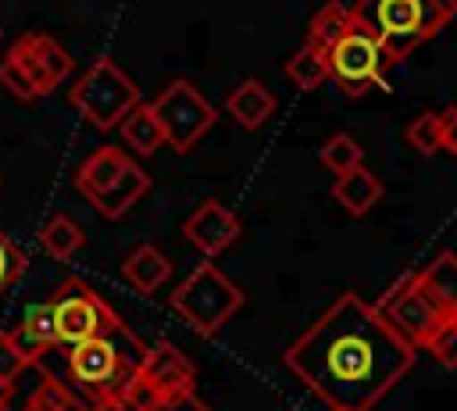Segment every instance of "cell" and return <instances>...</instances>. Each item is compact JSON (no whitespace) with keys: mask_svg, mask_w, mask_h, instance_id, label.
Wrapping results in <instances>:
<instances>
[{"mask_svg":"<svg viewBox=\"0 0 457 411\" xmlns=\"http://www.w3.org/2000/svg\"><path fill=\"white\" fill-rule=\"evenodd\" d=\"M150 411H211V407L196 397V390H189V393H179V397H171V400H161V404L150 407Z\"/></svg>","mask_w":457,"mask_h":411,"instance_id":"f546056e","label":"cell"},{"mask_svg":"<svg viewBox=\"0 0 457 411\" xmlns=\"http://www.w3.org/2000/svg\"><path fill=\"white\" fill-rule=\"evenodd\" d=\"M407 143L432 157L436 150H443V111H428V114H418L411 125H407Z\"/></svg>","mask_w":457,"mask_h":411,"instance_id":"484cf974","label":"cell"},{"mask_svg":"<svg viewBox=\"0 0 457 411\" xmlns=\"http://www.w3.org/2000/svg\"><path fill=\"white\" fill-rule=\"evenodd\" d=\"M189 390H196L193 361L175 343L157 340L143 350V361H139L136 375L129 379V386L121 390L118 404H121V411H150L161 400H171Z\"/></svg>","mask_w":457,"mask_h":411,"instance_id":"52a82bcc","label":"cell"},{"mask_svg":"<svg viewBox=\"0 0 457 411\" xmlns=\"http://www.w3.org/2000/svg\"><path fill=\"white\" fill-rule=\"evenodd\" d=\"M450 318H453V322H457V311H453V315H450Z\"/></svg>","mask_w":457,"mask_h":411,"instance_id":"836d02e7","label":"cell"},{"mask_svg":"<svg viewBox=\"0 0 457 411\" xmlns=\"http://www.w3.org/2000/svg\"><path fill=\"white\" fill-rule=\"evenodd\" d=\"M125 164H129V154H125L121 147L107 143V147L93 150V154L75 168V189L86 193V200H89V197H96L100 189H107V186L125 172Z\"/></svg>","mask_w":457,"mask_h":411,"instance_id":"2e32d148","label":"cell"},{"mask_svg":"<svg viewBox=\"0 0 457 411\" xmlns=\"http://www.w3.org/2000/svg\"><path fill=\"white\" fill-rule=\"evenodd\" d=\"M146 189H150V175H146L136 161H129V164H125V172H121L107 189H100L96 197H89V204H93L104 218H111V222H114V218H121V214H125L139 197H146Z\"/></svg>","mask_w":457,"mask_h":411,"instance_id":"5bb4252c","label":"cell"},{"mask_svg":"<svg viewBox=\"0 0 457 411\" xmlns=\"http://www.w3.org/2000/svg\"><path fill=\"white\" fill-rule=\"evenodd\" d=\"M118 129H121V139H125L139 157H150V154H157V147H164V132H161V125H157L150 104H143V100L118 122Z\"/></svg>","mask_w":457,"mask_h":411,"instance_id":"ffe728a7","label":"cell"},{"mask_svg":"<svg viewBox=\"0 0 457 411\" xmlns=\"http://www.w3.org/2000/svg\"><path fill=\"white\" fill-rule=\"evenodd\" d=\"M7 332H11V343H14V350L21 354V361H25V365L43 361V354L57 347L46 300H43V304H29V307H25L21 325H18V329H7Z\"/></svg>","mask_w":457,"mask_h":411,"instance_id":"4fadbf2b","label":"cell"},{"mask_svg":"<svg viewBox=\"0 0 457 411\" xmlns=\"http://www.w3.org/2000/svg\"><path fill=\"white\" fill-rule=\"evenodd\" d=\"M75 71L71 54L46 32H21L7 57L0 61V82L18 100H36L54 93Z\"/></svg>","mask_w":457,"mask_h":411,"instance_id":"3957f363","label":"cell"},{"mask_svg":"<svg viewBox=\"0 0 457 411\" xmlns=\"http://www.w3.org/2000/svg\"><path fill=\"white\" fill-rule=\"evenodd\" d=\"M446 18H457V0H432Z\"/></svg>","mask_w":457,"mask_h":411,"instance_id":"1f68e13d","label":"cell"},{"mask_svg":"<svg viewBox=\"0 0 457 411\" xmlns=\"http://www.w3.org/2000/svg\"><path fill=\"white\" fill-rule=\"evenodd\" d=\"M361 161H364V150H361V143H357L353 136H346V132L328 136L325 147H321V164H325L332 175L350 172V168H357Z\"/></svg>","mask_w":457,"mask_h":411,"instance_id":"cb8c5ba5","label":"cell"},{"mask_svg":"<svg viewBox=\"0 0 457 411\" xmlns=\"http://www.w3.org/2000/svg\"><path fill=\"white\" fill-rule=\"evenodd\" d=\"M328 411H343V407H328Z\"/></svg>","mask_w":457,"mask_h":411,"instance_id":"e575fe53","label":"cell"},{"mask_svg":"<svg viewBox=\"0 0 457 411\" xmlns=\"http://www.w3.org/2000/svg\"><path fill=\"white\" fill-rule=\"evenodd\" d=\"M25 264H29V257H25V250L0 229V297L21 279V272H25Z\"/></svg>","mask_w":457,"mask_h":411,"instance_id":"4316f807","label":"cell"},{"mask_svg":"<svg viewBox=\"0 0 457 411\" xmlns=\"http://www.w3.org/2000/svg\"><path fill=\"white\" fill-rule=\"evenodd\" d=\"M346 21H350V7H343V4L328 0V4L311 18V25H307V46H314V50H321V54H325V50L343 36Z\"/></svg>","mask_w":457,"mask_h":411,"instance_id":"603a6c76","label":"cell"},{"mask_svg":"<svg viewBox=\"0 0 457 411\" xmlns=\"http://www.w3.org/2000/svg\"><path fill=\"white\" fill-rule=\"evenodd\" d=\"M121 275L129 279V286H132L136 293H157V289L171 279V261L164 257L161 247L139 243V247L129 250V257L121 261Z\"/></svg>","mask_w":457,"mask_h":411,"instance_id":"9a60e30c","label":"cell"},{"mask_svg":"<svg viewBox=\"0 0 457 411\" xmlns=\"http://www.w3.org/2000/svg\"><path fill=\"white\" fill-rule=\"evenodd\" d=\"M325 61H328V79L346 96H364L371 86H382L386 75L396 68V57L389 54V46L353 14L343 36L325 50Z\"/></svg>","mask_w":457,"mask_h":411,"instance_id":"277c9868","label":"cell"},{"mask_svg":"<svg viewBox=\"0 0 457 411\" xmlns=\"http://www.w3.org/2000/svg\"><path fill=\"white\" fill-rule=\"evenodd\" d=\"M286 79H289L296 89H318V86H325V82H328V61H325V54L303 43V46L286 61Z\"/></svg>","mask_w":457,"mask_h":411,"instance_id":"7402d4cb","label":"cell"},{"mask_svg":"<svg viewBox=\"0 0 457 411\" xmlns=\"http://www.w3.org/2000/svg\"><path fill=\"white\" fill-rule=\"evenodd\" d=\"M425 347L432 350V357H436L443 368H457V322L446 318V322L432 332V340H428Z\"/></svg>","mask_w":457,"mask_h":411,"instance_id":"83f0119b","label":"cell"},{"mask_svg":"<svg viewBox=\"0 0 457 411\" xmlns=\"http://www.w3.org/2000/svg\"><path fill=\"white\" fill-rule=\"evenodd\" d=\"M332 197H336L353 218H361V214H368V211L382 200V182H378V175H371L368 168L357 164V168L336 175V182H332Z\"/></svg>","mask_w":457,"mask_h":411,"instance_id":"e0dca14e","label":"cell"},{"mask_svg":"<svg viewBox=\"0 0 457 411\" xmlns=\"http://www.w3.org/2000/svg\"><path fill=\"white\" fill-rule=\"evenodd\" d=\"M414 347L400 340L375 304L343 293L286 350V368L328 407L371 411L411 368Z\"/></svg>","mask_w":457,"mask_h":411,"instance_id":"6da1fadb","label":"cell"},{"mask_svg":"<svg viewBox=\"0 0 457 411\" xmlns=\"http://www.w3.org/2000/svg\"><path fill=\"white\" fill-rule=\"evenodd\" d=\"M21 411H71V393H68L64 379H57L54 372H43L39 386L32 390V397L25 400Z\"/></svg>","mask_w":457,"mask_h":411,"instance_id":"d4e9b609","label":"cell"},{"mask_svg":"<svg viewBox=\"0 0 457 411\" xmlns=\"http://www.w3.org/2000/svg\"><path fill=\"white\" fill-rule=\"evenodd\" d=\"M54 350L64 354V386L71 393V411H89L104 400L121 397L146 347L125 322H118L75 347H54Z\"/></svg>","mask_w":457,"mask_h":411,"instance_id":"7a4b0ae2","label":"cell"},{"mask_svg":"<svg viewBox=\"0 0 457 411\" xmlns=\"http://www.w3.org/2000/svg\"><path fill=\"white\" fill-rule=\"evenodd\" d=\"M68 104L100 132L114 129L136 104H139V86L111 61V57H96L75 82L68 93Z\"/></svg>","mask_w":457,"mask_h":411,"instance_id":"ba28073f","label":"cell"},{"mask_svg":"<svg viewBox=\"0 0 457 411\" xmlns=\"http://www.w3.org/2000/svg\"><path fill=\"white\" fill-rule=\"evenodd\" d=\"M150 111L164 132V143L175 150V154H189L196 147V139L218 122V111L214 104L186 79H175L168 82L154 100H150Z\"/></svg>","mask_w":457,"mask_h":411,"instance_id":"9c48e42d","label":"cell"},{"mask_svg":"<svg viewBox=\"0 0 457 411\" xmlns=\"http://www.w3.org/2000/svg\"><path fill=\"white\" fill-rule=\"evenodd\" d=\"M443 150L457 154V107L443 111Z\"/></svg>","mask_w":457,"mask_h":411,"instance_id":"4dcf8cb0","label":"cell"},{"mask_svg":"<svg viewBox=\"0 0 457 411\" xmlns=\"http://www.w3.org/2000/svg\"><path fill=\"white\" fill-rule=\"evenodd\" d=\"M50 307V322H54V340L57 347H75L111 325H118L121 318L111 311V304L82 279H64L54 297L46 300Z\"/></svg>","mask_w":457,"mask_h":411,"instance_id":"30bf717a","label":"cell"},{"mask_svg":"<svg viewBox=\"0 0 457 411\" xmlns=\"http://www.w3.org/2000/svg\"><path fill=\"white\" fill-rule=\"evenodd\" d=\"M21 368H29V365H25V361H21V354L14 350L11 332H7V329H0V382L14 386V382H18V375H21Z\"/></svg>","mask_w":457,"mask_h":411,"instance_id":"f1b7e54d","label":"cell"},{"mask_svg":"<svg viewBox=\"0 0 457 411\" xmlns=\"http://www.w3.org/2000/svg\"><path fill=\"white\" fill-rule=\"evenodd\" d=\"M418 286L428 293V300L450 318L457 311V254L443 250L428 268L418 272Z\"/></svg>","mask_w":457,"mask_h":411,"instance_id":"d6986e66","label":"cell"},{"mask_svg":"<svg viewBox=\"0 0 457 411\" xmlns=\"http://www.w3.org/2000/svg\"><path fill=\"white\" fill-rule=\"evenodd\" d=\"M225 111L243 125V129H257L271 118L275 111V96L257 82V79H243L228 96H225Z\"/></svg>","mask_w":457,"mask_h":411,"instance_id":"ac0fdd59","label":"cell"},{"mask_svg":"<svg viewBox=\"0 0 457 411\" xmlns=\"http://www.w3.org/2000/svg\"><path fill=\"white\" fill-rule=\"evenodd\" d=\"M350 14L389 46L396 64L450 21L432 0H357Z\"/></svg>","mask_w":457,"mask_h":411,"instance_id":"5b68a950","label":"cell"},{"mask_svg":"<svg viewBox=\"0 0 457 411\" xmlns=\"http://www.w3.org/2000/svg\"><path fill=\"white\" fill-rule=\"evenodd\" d=\"M239 232H243L239 218H236L228 207H221L218 200H204V204L182 222V236H186L200 254H207V257H214V254H221L225 247H232V243L239 239Z\"/></svg>","mask_w":457,"mask_h":411,"instance_id":"7c38bea8","label":"cell"},{"mask_svg":"<svg viewBox=\"0 0 457 411\" xmlns=\"http://www.w3.org/2000/svg\"><path fill=\"white\" fill-rule=\"evenodd\" d=\"M82 243H86L82 225H79L71 214H50L46 225L39 229V247H43L54 261H68Z\"/></svg>","mask_w":457,"mask_h":411,"instance_id":"44dd1931","label":"cell"},{"mask_svg":"<svg viewBox=\"0 0 457 411\" xmlns=\"http://www.w3.org/2000/svg\"><path fill=\"white\" fill-rule=\"evenodd\" d=\"M375 311L382 315V322L400 336L407 340L414 350L425 347L432 340V332L446 322V315L428 300V293L418 286V272H407L403 279H396L378 300H375Z\"/></svg>","mask_w":457,"mask_h":411,"instance_id":"8fae6325","label":"cell"},{"mask_svg":"<svg viewBox=\"0 0 457 411\" xmlns=\"http://www.w3.org/2000/svg\"><path fill=\"white\" fill-rule=\"evenodd\" d=\"M0 411H11V407H7V404H4V400H0Z\"/></svg>","mask_w":457,"mask_h":411,"instance_id":"d6a6232c","label":"cell"},{"mask_svg":"<svg viewBox=\"0 0 457 411\" xmlns=\"http://www.w3.org/2000/svg\"><path fill=\"white\" fill-rule=\"evenodd\" d=\"M243 289L211 261L196 264L186 282L175 286L171 293V311L200 336H214L239 307H243Z\"/></svg>","mask_w":457,"mask_h":411,"instance_id":"8992f818","label":"cell"}]
</instances>
